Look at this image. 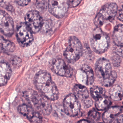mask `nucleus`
Masks as SVG:
<instances>
[{
	"mask_svg": "<svg viewBox=\"0 0 123 123\" xmlns=\"http://www.w3.org/2000/svg\"><path fill=\"white\" fill-rule=\"evenodd\" d=\"M35 83L37 89L49 100H55L58 98V90L52 80L50 74L47 72H38L36 75Z\"/></svg>",
	"mask_w": 123,
	"mask_h": 123,
	"instance_id": "obj_1",
	"label": "nucleus"
},
{
	"mask_svg": "<svg viewBox=\"0 0 123 123\" xmlns=\"http://www.w3.org/2000/svg\"><path fill=\"white\" fill-rule=\"evenodd\" d=\"M25 95L40 113L44 115H48L50 113L51 103L49 99L45 96L39 94L32 90L26 91Z\"/></svg>",
	"mask_w": 123,
	"mask_h": 123,
	"instance_id": "obj_2",
	"label": "nucleus"
},
{
	"mask_svg": "<svg viewBox=\"0 0 123 123\" xmlns=\"http://www.w3.org/2000/svg\"><path fill=\"white\" fill-rule=\"evenodd\" d=\"M90 43L92 48L96 52L102 53L108 49L110 38L105 33L98 27L93 32Z\"/></svg>",
	"mask_w": 123,
	"mask_h": 123,
	"instance_id": "obj_3",
	"label": "nucleus"
},
{
	"mask_svg": "<svg viewBox=\"0 0 123 123\" xmlns=\"http://www.w3.org/2000/svg\"><path fill=\"white\" fill-rule=\"evenodd\" d=\"M82 53V46L81 42L75 37H71L68 47L64 51V56L70 62L78 60Z\"/></svg>",
	"mask_w": 123,
	"mask_h": 123,
	"instance_id": "obj_4",
	"label": "nucleus"
},
{
	"mask_svg": "<svg viewBox=\"0 0 123 123\" xmlns=\"http://www.w3.org/2000/svg\"><path fill=\"white\" fill-rule=\"evenodd\" d=\"M70 5V0H49L48 8L53 15L60 18L65 15Z\"/></svg>",
	"mask_w": 123,
	"mask_h": 123,
	"instance_id": "obj_5",
	"label": "nucleus"
},
{
	"mask_svg": "<svg viewBox=\"0 0 123 123\" xmlns=\"http://www.w3.org/2000/svg\"><path fill=\"white\" fill-rule=\"evenodd\" d=\"M25 21L27 26L33 33L38 32L43 26L42 17L37 11L28 12L25 15Z\"/></svg>",
	"mask_w": 123,
	"mask_h": 123,
	"instance_id": "obj_6",
	"label": "nucleus"
},
{
	"mask_svg": "<svg viewBox=\"0 0 123 123\" xmlns=\"http://www.w3.org/2000/svg\"><path fill=\"white\" fill-rule=\"evenodd\" d=\"M32 31L25 23H21L17 27L16 35L19 42L23 46L29 45L33 41Z\"/></svg>",
	"mask_w": 123,
	"mask_h": 123,
	"instance_id": "obj_7",
	"label": "nucleus"
},
{
	"mask_svg": "<svg viewBox=\"0 0 123 123\" xmlns=\"http://www.w3.org/2000/svg\"><path fill=\"white\" fill-rule=\"evenodd\" d=\"M63 106L66 113L70 116H76L80 109L77 98L74 94H70L65 98Z\"/></svg>",
	"mask_w": 123,
	"mask_h": 123,
	"instance_id": "obj_8",
	"label": "nucleus"
},
{
	"mask_svg": "<svg viewBox=\"0 0 123 123\" xmlns=\"http://www.w3.org/2000/svg\"><path fill=\"white\" fill-rule=\"evenodd\" d=\"M0 27L1 32L6 36H11L14 31L12 18L4 11L0 12Z\"/></svg>",
	"mask_w": 123,
	"mask_h": 123,
	"instance_id": "obj_9",
	"label": "nucleus"
},
{
	"mask_svg": "<svg viewBox=\"0 0 123 123\" xmlns=\"http://www.w3.org/2000/svg\"><path fill=\"white\" fill-rule=\"evenodd\" d=\"M110 62L104 58L99 59L96 65V73L97 76L102 80L108 77L111 73Z\"/></svg>",
	"mask_w": 123,
	"mask_h": 123,
	"instance_id": "obj_10",
	"label": "nucleus"
},
{
	"mask_svg": "<svg viewBox=\"0 0 123 123\" xmlns=\"http://www.w3.org/2000/svg\"><path fill=\"white\" fill-rule=\"evenodd\" d=\"M19 112L28 118L30 121L35 123H40L42 119L40 113L35 111L30 106L26 104H22L18 108Z\"/></svg>",
	"mask_w": 123,
	"mask_h": 123,
	"instance_id": "obj_11",
	"label": "nucleus"
},
{
	"mask_svg": "<svg viewBox=\"0 0 123 123\" xmlns=\"http://www.w3.org/2000/svg\"><path fill=\"white\" fill-rule=\"evenodd\" d=\"M118 6L115 3H109L103 6L98 13L104 21L113 20L117 13Z\"/></svg>",
	"mask_w": 123,
	"mask_h": 123,
	"instance_id": "obj_12",
	"label": "nucleus"
},
{
	"mask_svg": "<svg viewBox=\"0 0 123 123\" xmlns=\"http://www.w3.org/2000/svg\"><path fill=\"white\" fill-rule=\"evenodd\" d=\"M53 68L54 72L59 75L65 77L72 76V69L62 59L56 60L53 63Z\"/></svg>",
	"mask_w": 123,
	"mask_h": 123,
	"instance_id": "obj_13",
	"label": "nucleus"
},
{
	"mask_svg": "<svg viewBox=\"0 0 123 123\" xmlns=\"http://www.w3.org/2000/svg\"><path fill=\"white\" fill-rule=\"evenodd\" d=\"M122 109L119 106L109 108L103 114L102 119L105 123H111L121 112Z\"/></svg>",
	"mask_w": 123,
	"mask_h": 123,
	"instance_id": "obj_14",
	"label": "nucleus"
},
{
	"mask_svg": "<svg viewBox=\"0 0 123 123\" xmlns=\"http://www.w3.org/2000/svg\"><path fill=\"white\" fill-rule=\"evenodd\" d=\"M11 74L9 65L4 62H1L0 66V84L1 86L6 84Z\"/></svg>",
	"mask_w": 123,
	"mask_h": 123,
	"instance_id": "obj_15",
	"label": "nucleus"
},
{
	"mask_svg": "<svg viewBox=\"0 0 123 123\" xmlns=\"http://www.w3.org/2000/svg\"><path fill=\"white\" fill-rule=\"evenodd\" d=\"M113 40L117 46L123 45V25H117L113 33Z\"/></svg>",
	"mask_w": 123,
	"mask_h": 123,
	"instance_id": "obj_16",
	"label": "nucleus"
},
{
	"mask_svg": "<svg viewBox=\"0 0 123 123\" xmlns=\"http://www.w3.org/2000/svg\"><path fill=\"white\" fill-rule=\"evenodd\" d=\"M74 96L81 100H84L88 97V91L87 88L81 85H76L73 88Z\"/></svg>",
	"mask_w": 123,
	"mask_h": 123,
	"instance_id": "obj_17",
	"label": "nucleus"
},
{
	"mask_svg": "<svg viewBox=\"0 0 123 123\" xmlns=\"http://www.w3.org/2000/svg\"><path fill=\"white\" fill-rule=\"evenodd\" d=\"M111 104L110 99L105 96H102L100 98L97 99L96 102V107L98 110H104L107 109Z\"/></svg>",
	"mask_w": 123,
	"mask_h": 123,
	"instance_id": "obj_18",
	"label": "nucleus"
},
{
	"mask_svg": "<svg viewBox=\"0 0 123 123\" xmlns=\"http://www.w3.org/2000/svg\"><path fill=\"white\" fill-rule=\"evenodd\" d=\"M110 94L112 99L120 100L123 97V89L119 86H113L110 89Z\"/></svg>",
	"mask_w": 123,
	"mask_h": 123,
	"instance_id": "obj_19",
	"label": "nucleus"
},
{
	"mask_svg": "<svg viewBox=\"0 0 123 123\" xmlns=\"http://www.w3.org/2000/svg\"><path fill=\"white\" fill-rule=\"evenodd\" d=\"M0 48L3 52L9 53L13 52L15 48L14 44L12 42L6 40L1 37L0 38Z\"/></svg>",
	"mask_w": 123,
	"mask_h": 123,
	"instance_id": "obj_20",
	"label": "nucleus"
},
{
	"mask_svg": "<svg viewBox=\"0 0 123 123\" xmlns=\"http://www.w3.org/2000/svg\"><path fill=\"white\" fill-rule=\"evenodd\" d=\"M86 76V83L88 85H91L94 82V73L91 68L86 65H85L81 68Z\"/></svg>",
	"mask_w": 123,
	"mask_h": 123,
	"instance_id": "obj_21",
	"label": "nucleus"
},
{
	"mask_svg": "<svg viewBox=\"0 0 123 123\" xmlns=\"http://www.w3.org/2000/svg\"><path fill=\"white\" fill-rule=\"evenodd\" d=\"M117 78V74L114 71H112L111 74L107 77L102 80V84L103 86L106 87L111 86Z\"/></svg>",
	"mask_w": 123,
	"mask_h": 123,
	"instance_id": "obj_22",
	"label": "nucleus"
},
{
	"mask_svg": "<svg viewBox=\"0 0 123 123\" xmlns=\"http://www.w3.org/2000/svg\"><path fill=\"white\" fill-rule=\"evenodd\" d=\"M91 94L92 97L95 99H98L101 97L103 95V89L98 86H94L91 87Z\"/></svg>",
	"mask_w": 123,
	"mask_h": 123,
	"instance_id": "obj_23",
	"label": "nucleus"
},
{
	"mask_svg": "<svg viewBox=\"0 0 123 123\" xmlns=\"http://www.w3.org/2000/svg\"><path fill=\"white\" fill-rule=\"evenodd\" d=\"M100 115L99 113L95 109L91 110L88 113V119L91 123H95L99 119Z\"/></svg>",
	"mask_w": 123,
	"mask_h": 123,
	"instance_id": "obj_24",
	"label": "nucleus"
},
{
	"mask_svg": "<svg viewBox=\"0 0 123 123\" xmlns=\"http://www.w3.org/2000/svg\"><path fill=\"white\" fill-rule=\"evenodd\" d=\"M49 4V0H36V5L37 7L41 10H44Z\"/></svg>",
	"mask_w": 123,
	"mask_h": 123,
	"instance_id": "obj_25",
	"label": "nucleus"
},
{
	"mask_svg": "<svg viewBox=\"0 0 123 123\" xmlns=\"http://www.w3.org/2000/svg\"><path fill=\"white\" fill-rule=\"evenodd\" d=\"M105 21L102 17V16L98 13L94 19V23L95 25L98 27H100L104 23Z\"/></svg>",
	"mask_w": 123,
	"mask_h": 123,
	"instance_id": "obj_26",
	"label": "nucleus"
},
{
	"mask_svg": "<svg viewBox=\"0 0 123 123\" xmlns=\"http://www.w3.org/2000/svg\"><path fill=\"white\" fill-rule=\"evenodd\" d=\"M12 64L15 66H19L22 63V61L20 58L18 57H15L12 59Z\"/></svg>",
	"mask_w": 123,
	"mask_h": 123,
	"instance_id": "obj_27",
	"label": "nucleus"
},
{
	"mask_svg": "<svg viewBox=\"0 0 123 123\" xmlns=\"http://www.w3.org/2000/svg\"><path fill=\"white\" fill-rule=\"evenodd\" d=\"M115 52L118 56L123 57V45L117 46L115 49Z\"/></svg>",
	"mask_w": 123,
	"mask_h": 123,
	"instance_id": "obj_28",
	"label": "nucleus"
},
{
	"mask_svg": "<svg viewBox=\"0 0 123 123\" xmlns=\"http://www.w3.org/2000/svg\"><path fill=\"white\" fill-rule=\"evenodd\" d=\"M30 0H15L16 3L22 6L26 5L30 1Z\"/></svg>",
	"mask_w": 123,
	"mask_h": 123,
	"instance_id": "obj_29",
	"label": "nucleus"
},
{
	"mask_svg": "<svg viewBox=\"0 0 123 123\" xmlns=\"http://www.w3.org/2000/svg\"><path fill=\"white\" fill-rule=\"evenodd\" d=\"M84 104L87 107H91V105L93 104V101L91 100V99H90L89 98H87L84 100Z\"/></svg>",
	"mask_w": 123,
	"mask_h": 123,
	"instance_id": "obj_30",
	"label": "nucleus"
},
{
	"mask_svg": "<svg viewBox=\"0 0 123 123\" xmlns=\"http://www.w3.org/2000/svg\"><path fill=\"white\" fill-rule=\"evenodd\" d=\"M118 18L119 20L123 22V7L121 8L118 12Z\"/></svg>",
	"mask_w": 123,
	"mask_h": 123,
	"instance_id": "obj_31",
	"label": "nucleus"
},
{
	"mask_svg": "<svg viewBox=\"0 0 123 123\" xmlns=\"http://www.w3.org/2000/svg\"><path fill=\"white\" fill-rule=\"evenodd\" d=\"M81 0H70V5L72 7H75L77 6Z\"/></svg>",
	"mask_w": 123,
	"mask_h": 123,
	"instance_id": "obj_32",
	"label": "nucleus"
},
{
	"mask_svg": "<svg viewBox=\"0 0 123 123\" xmlns=\"http://www.w3.org/2000/svg\"><path fill=\"white\" fill-rule=\"evenodd\" d=\"M113 123H123V114L119 116Z\"/></svg>",
	"mask_w": 123,
	"mask_h": 123,
	"instance_id": "obj_33",
	"label": "nucleus"
},
{
	"mask_svg": "<svg viewBox=\"0 0 123 123\" xmlns=\"http://www.w3.org/2000/svg\"><path fill=\"white\" fill-rule=\"evenodd\" d=\"M77 123H90V122L85 120H82L78 122Z\"/></svg>",
	"mask_w": 123,
	"mask_h": 123,
	"instance_id": "obj_34",
	"label": "nucleus"
},
{
	"mask_svg": "<svg viewBox=\"0 0 123 123\" xmlns=\"http://www.w3.org/2000/svg\"><path fill=\"white\" fill-rule=\"evenodd\" d=\"M1 1H2V0H1Z\"/></svg>",
	"mask_w": 123,
	"mask_h": 123,
	"instance_id": "obj_35",
	"label": "nucleus"
},
{
	"mask_svg": "<svg viewBox=\"0 0 123 123\" xmlns=\"http://www.w3.org/2000/svg\"></svg>",
	"mask_w": 123,
	"mask_h": 123,
	"instance_id": "obj_36",
	"label": "nucleus"
}]
</instances>
